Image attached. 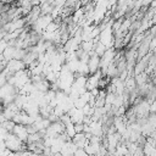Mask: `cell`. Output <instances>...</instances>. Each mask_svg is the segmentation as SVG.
Segmentation results:
<instances>
[{"label":"cell","mask_w":156,"mask_h":156,"mask_svg":"<svg viewBox=\"0 0 156 156\" xmlns=\"http://www.w3.org/2000/svg\"><path fill=\"white\" fill-rule=\"evenodd\" d=\"M88 68L90 74L96 73L98 71H100V57L93 51L89 54V61H88Z\"/></svg>","instance_id":"6da1fadb"}]
</instances>
